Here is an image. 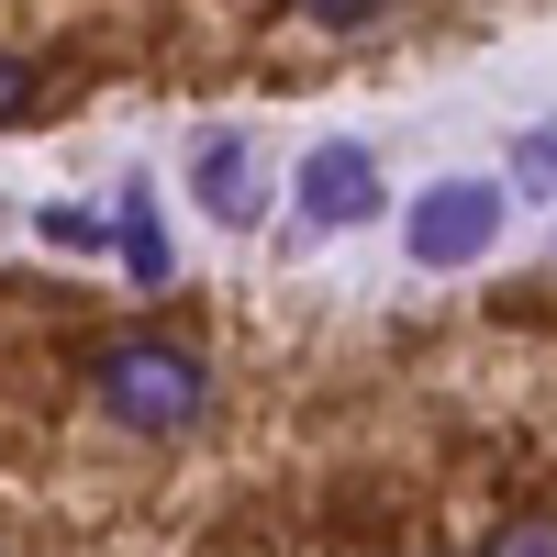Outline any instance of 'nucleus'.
<instances>
[{
	"label": "nucleus",
	"instance_id": "nucleus-7",
	"mask_svg": "<svg viewBox=\"0 0 557 557\" xmlns=\"http://www.w3.org/2000/svg\"><path fill=\"white\" fill-rule=\"evenodd\" d=\"M513 190H524V201H557V123L513 134Z\"/></svg>",
	"mask_w": 557,
	"mask_h": 557
},
{
	"label": "nucleus",
	"instance_id": "nucleus-4",
	"mask_svg": "<svg viewBox=\"0 0 557 557\" xmlns=\"http://www.w3.org/2000/svg\"><path fill=\"white\" fill-rule=\"evenodd\" d=\"M190 201L246 235V223L268 212V157H257V134H201V146H190Z\"/></svg>",
	"mask_w": 557,
	"mask_h": 557
},
{
	"label": "nucleus",
	"instance_id": "nucleus-5",
	"mask_svg": "<svg viewBox=\"0 0 557 557\" xmlns=\"http://www.w3.org/2000/svg\"><path fill=\"white\" fill-rule=\"evenodd\" d=\"M112 257L146 278V290H168V278H178V257H168V235H157V201H146V190L112 201Z\"/></svg>",
	"mask_w": 557,
	"mask_h": 557
},
{
	"label": "nucleus",
	"instance_id": "nucleus-10",
	"mask_svg": "<svg viewBox=\"0 0 557 557\" xmlns=\"http://www.w3.org/2000/svg\"><path fill=\"white\" fill-rule=\"evenodd\" d=\"M502 557H557V535H513V546H502Z\"/></svg>",
	"mask_w": 557,
	"mask_h": 557
},
{
	"label": "nucleus",
	"instance_id": "nucleus-2",
	"mask_svg": "<svg viewBox=\"0 0 557 557\" xmlns=\"http://www.w3.org/2000/svg\"><path fill=\"white\" fill-rule=\"evenodd\" d=\"M401 246H412V268H480L502 246V190L491 178H435V190L401 212Z\"/></svg>",
	"mask_w": 557,
	"mask_h": 557
},
{
	"label": "nucleus",
	"instance_id": "nucleus-8",
	"mask_svg": "<svg viewBox=\"0 0 557 557\" xmlns=\"http://www.w3.org/2000/svg\"><path fill=\"white\" fill-rule=\"evenodd\" d=\"M23 112H34V57L0 45V123H23Z\"/></svg>",
	"mask_w": 557,
	"mask_h": 557
},
{
	"label": "nucleus",
	"instance_id": "nucleus-9",
	"mask_svg": "<svg viewBox=\"0 0 557 557\" xmlns=\"http://www.w3.org/2000/svg\"><path fill=\"white\" fill-rule=\"evenodd\" d=\"M391 0H301V23H335V34H357V23H380Z\"/></svg>",
	"mask_w": 557,
	"mask_h": 557
},
{
	"label": "nucleus",
	"instance_id": "nucleus-6",
	"mask_svg": "<svg viewBox=\"0 0 557 557\" xmlns=\"http://www.w3.org/2000/svg\"><path fill=\"white\" fill-rule=\"evenodd\" d=\"M34 235H45V246H67V257H101V246H112V212L57 201V212H34Z\"/></svg>",
	"mask_w": 557,
	"mask_h": 557
},
{
	"label": "nucleus",
	"instance_id": "nucleus-3",
	"mask_svg": "<svg viewBox=\"0 0 557 557\" xmlns=\"http://www.w3.org/2000/svg\"><path fill=\"white\" fill-rule=\"evenodd\" d=\"M290 212L312 223V235H357V223H380L391 212V178L368 146H312L301 178H290Z\"/></svg>",
	"mask_w": 557,
	"mask_h": 557
},
{
	"label": "nucleus",
	"instance_id": "nucleus-1",
	"mask_svg": "<svg viewBox=\"0 0 557 557\" xmlns=\"http://www.w3.org/2000/svg\"><path fill=\"white\" fill-rule=\"evenodd\" d=\"M89 401H101L123 435L168 446V435H201V412H212V368H201L190 346H168V335H112L101 357H89Z\"/></svg>",
	"mask_w": 557,
	"mask_h": 557
}]
</instances>
